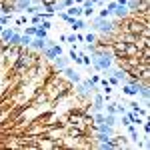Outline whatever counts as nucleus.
<instances>
[{
  "label": "nucleus",
  "instance_id": "nucleus-12",
  "mask_svg": "<svg viewBox=\"0 0 150 150\" xmlns=\"http://www.w3.org/2000/svg\"><path fill=\"white\" fill-rule=\"evenodd\" d=\"M12 34H14V28L4 26V28H2V32H0V42H4V44H6V42H8V38H10Z\"/></svg>",
  "mask_w": 150,
  "mask_h": 150
},
{
  "label": "nucleus",
  "instance_id": "nucleus-8",
  "mask_svg": "<svg viewBox=\"0 0 150 150\" xmlns=\"http://www.w3.org/2000/svg\"><path fill=\"white\" fill-rule=\"evenodd\" d=\"M124 114L128 116V120H130V124H134V126H142V118H140V114H136V112H132V110H126Z\"/></svg>",
  "mask_w": 150,
  "mask_h": 150
},
{
  "label": "nucleus",
  "instance_id": "nucleus-7",
  "mask_svg": "<svg viewBox=\"0 0 150 150\" xmlns=\"http://www.w3.org/2000/svg\"><path fill=\"white\" fill-rule=\"evenodd\" d=\"M62 74H64V76H66V78H68L70 82H74V84L82 80V78H80V74H78V72H76L74 68H70V66H66V68L62 70Z\"/></svg>",
  "mask_w": 150,
  "mask_h": 150
},
{
  "label": "nucleus",
  "instance_id": "nucleus-3",
  "mask_svg": "<svg viewBox=\"0 0 150 150\" xmlns=\"http://www.w3.org/2000/svg\"><path fill=\"white\" fill-rule=\"evenodd\" d=\"M52 62H54V70H56L58 74H60L62 70L66 68V66H70V58H66L64 54H60V56H56L54 60H52Z\"/></svg>",
  "mask_w": 150,
  "mask_h": 150
},
{
  "label": "nucleus",
  "instance_id": "nucleus-10",
  "mask_svg": "<svg viewBox=\"0 0 150 150\" xmlns=\"http://www.w3.org/2000/svg\"><path fill=\"white\" fill-rule=\"evenodd\" d=\"M64 12H66L68 16H74V18H76V16H82V6L80 4H72V6H68Z\"/></svg>",
  "mask_w": 150,
  "mask_h": 150
},
{
  "label": "nucleus",
  "instance_id": "nucleus-4",
  "mask_svg": "<svg viewBox=\"0 0 150 150\" xmlns=\"http://www.w3.org/2000/svg\"><path fill=\"white\" fill-rule=\"evenodd\" d=\"M70 28H72L74 32H78V30H86V28H88V22H86L82 16H76V18H72V22H70Z\"/></svg>",
  "mask_w": 150,
  "mask_h": 150
},
{
  "label": "nucleus",
  "instance_id": "nucleus-15",
  "mask_svg": "<svg viewBox=\"0 0 150 150\" xmlns=\"http://www.w3.org/2000/svg\"><path fill=\"white\" fill-rule=\"evenodd\" d=\"M126 130H128V134H130V138L134 140V142H138V132H136V126H134V124H126Z\"/></svg>",
  "mask_w": 150,
  "mask_h": 150
},
{
  "label": "nucleus",
  "instance_id": "nucleus-28",
  "mask_svg": "<svg viewBox=\"0 0 150 150\" xmlns=\"http://www.w3.org/2000/svg\"><path fill=\"white\" fill-rule=\"evenodd\" d=\"M26 22H28V16H22V18L16 20V24H26Z\"/></svg>",
  "mask_w": 150,
  "mask_h": 150
},
{
  "label": "nucleus",
  "instance_id": "nucleus-6",
  "mask_svg": "<svg viewBox=\"0 0 150 150\" xmlns=\"http://www.w3.org/2000/svg\"><path fill=\"white\" fill-rule=\"evenodd\" d=\"M30 50H34V52H42L44 48H46V42H44V38H36L32 36V42H30Z\"/></svg>",
  "mask_w": 150,
  "mask_h": 150
},
{
  "label": "nucleus",
  "instance_id": "nucleus-24",
  "mask_svg": "<svg viewBox=\"0 0 150 150\" xmlns=\"http://www.w3.org/2000/svg\"><path fill=\"white\" fill-rule=\"evenodd\" d=\"M120 116H122V118H120V122H118V124H122V126L130 124V120H128V116H126V114H120Z\"/></svg>",
  "mask_w": 150,
  "mask_h": 150
},
{
  "label": "nucleus",
  "instance_id": "nucleus-9",
  "mask_svg": "<svg viewBox=\"0 0 150 150\" xmlns=\"http://www.w3.org/2000/svg\"><path fill=\"white\" fill-rule=\"evenodd\" d=\"M138 88L140 86H134V84H124L122 86V94H126V96H138Z\"/></svg>",
  "mask_w": 150,
  "mask_h": 150
},
{
  "label": "nucleus",
  "instance_id": "nucleus-20",
  "mask_svg": "<svg viewBox=\"0 0 150 150\" xmlns=\"http://www.w3.org/2000/svg\"><path fill=\"white\" fill-rule=\"evenodd\" d=\"M24 34H28V36H34V34H36V24H32V26H26Z\"/></svg>",
  "mask_w": 150,
  "mask_h": 150
},
{
  "label": "nucleus",
  "instance_id": "nucleus-21",
  "mask_svg": "<svg viewBox=\"0 0 150 150\" xmlns=\"http://www.w3.org/2000/svg\"><path fill=\"white\" fill-rule=\"evenodd\" d=\"M98 16H100V18H110V16H112V12L108 10V8H104V10H100Z\"/></svg>",
  "mask_w": 150,
  "mask_h": 150
},
{
  "label": "nucleus",
  "instance_id": "nucleus-31",
  "mask_svg": "<svg viewBox=\"0 0 150 150\" xmlns=\"http://www.w3.org/2000/svg\"><path fill=\"white\" fill-rule=\"evenodd\" d=\"M82 2H84V0H74V4H82Z\"/></svg>",
  "mask_w": 150,
  "mask_h": 150
},
{
  "label": "nucleus",
  "instance_id": "nucleus-25",
  "mask_svg": "<svg viewBox=\"0 0 150 150\" xmlns=\"http://www.w3.org/2000/svg\"><path fill=\"white\" fill-rule=\"evenodd\" d=\"M66 42L74 44V42H76V34H66Z\"/></svg>",
  "mask_w": 150,
  "mask_h": 150
},
{
  "label": "nucleus",
  "instance_id": "nucleus-1",
  "mask_svg": "<svg viewBox=\"0 0 150 150\" xmlns=\"http://www.w3.org/2000/svg\"><path fill=\"white\" fill-rule=\"evenodd\" d=\"M88 28L94 30V32H102V34H114L116 32V20H110V18H100L96 16L92 18V22L88 24Z\"/></svg>",
  "mask_w": 150,
  "mask_h": 150
},
{
  "label": "nucleus",
  "instance_id": "nucleus-14",
  "mask_svg": "<svg viewBox=\"0 0 150 150\" xmlns=\"http://www.w3.org/2000/svg\"><path fill=\"white\" fill-rule=\"evenodd\" d=\"M104 122L106 124H110V126H118V118H116V114H104Z\"/></svg>",
  "mask_w": 150,
  "mask_h": 150
},
{
  "label": "nucleus",
  "instance_id": "nucleus-11",
  "mask_svg": "<svg viewBox=\"0 0 150 150\" xmlns=\"http://www.w3.org/2000/svg\"><path fill=\"white\" fill-rule=\"evenodd\" d=\"M20 36H22L20 30H14V34L8 38V42H6V44H8V46H20Z\"/></svg>",
  "mask_w": 150,
  "mask_h": 150
},
{
  "label": "nucleus",
  "instance_id": "nucleus-32",
  "mask_svg": "<svg viewBox=\"0 0 150 150\" xmlns=\"http://www.w3.org/2000/svg\"><path fill=\"white\" fill-rule=\"evenodd\" d=\"M4 26H6V24H0V32H2V28H4Z\"/></svg>",
  "mask_w": 150,
  "mask_h": 150
},
{
  "label": "nucleus",
  "instance_id": "nucleus-22",
  "mask_svg": "<svg viewBox=\"0 0 150 150\" xmlns=\"http://www.w3.org/2000/svg\"><path fill=\"white\" fill-rule=\"evenodd\" d=\"M40 26H42L44 30H50V28H52V22H50V20H40Z\"/></svg>",
  "mask_w": 150,
  "mask_h": 150
},
{
  "label": "nucleus",
  "instance_id": "nucleus-18",
  "mask_svg": "<svg viewBox=\"0 0 150 150\" xmlns=\"http://www.w3.org/2000/svg\"><path fill=\"white\" fill-rule=\"evenodd\" d=\"M30 42H32V36H28V34H22V36H20V46L28 48V46H30Z\"/></svg>",
  "mask_w": 150,
  "mask_h": 150
},
{
  "label": "nucleus",
  "instance_id": "nucleus-29",
  "mask_svg": "<svg viewBox=\"0 0 150 150\" xmlns=\"http://www.w3.org/2000/svg\"><path fill=\"white\" fill-rule=\"evenodd\" d=\"M90 80H92L94 84H98V80H100V74H94V76H92V78H90Z\"/></svg>",
  "mask_w": 150,
  "mask_h": 150
},
{
  "label": "nucleus",
  "instance_id": "nucleus-17",
  "mask_svg": "<svg viewBox=\"0 0 150 150\" xmlns=\"http://www.w3.org/2000/svg\"><path fill=\"white\" fill-rule=\"evenodd\" d=\"M36 38H48V30H44L40 24H36Z\"/></svg>",
  "mask_w": 150,
  "mask_h": 150
},
{
  "label": "nucleus",
  "instance_id": "nucleus-26",
  "mask_svg": "<svg viewBox=\"0 0 150 150\" xmlns=\"http://www.w3.org/2000/svg\"><path fill=\"white\" fill-rule=\"evenodd\" d=\"M74 34H76V42H84V34H82L80 30H78V32H74Z\"/></svg>",
  "mask_w": 150,
  "mask_h": 150
},
{
  "label": "nucleus",
  "instance_id": "nucleus-2",
  "mask_svg": "<svg viewBox=\"0 0 150 150\" xmlns=\"http://www.w3.org/2000/svg\"><path fill=\"white\" fill-rule=\"evenodd\" d=\"M60 54H64V48L60 46L58 42L42 50V58H46V60H54V58H56V56H60Z\"/></svg>",
  "mask_w": 150,
  "mask_h": 150
},
{
  "label": "nucleus",
  "instance_id": "nucleus-30",
  "mask_svg": "<svg viewBox=\"0 0 150 150\" xmlns=\"http://www.w3.org/2000/svg\"><path fill=\"white\" fill-rule=\"evenodd\" d=\"M90 2H92L94 6H96V4H102V0H90Z\"/></svg>",
  "mask_w": 150,
  "mask_h": 150
},
{
  "label": "nucleus",
  "instance_id": "nucleus-5",
  "mask_svg": "<svg viewBox=\"0 0 150 150\" xmlns=\"http://www.w3.org/2000/svg\"><path fill=\"white\" fill-rule=\"evenodd\" d=\"M112 16H116L118 20H122V18H128L130 16V10L126 8V4H116V8L112 10Z\"/></svg>",
  "mask_w": 150,
  "mask_h": 150
},
{
  "label": "nucleus",
  "instance_id": "nucleus-16",
  "mask_svg": "<svg viewBox=\"0 0 150 150\" xmlns=\"http://www.w3.org/2000/svg\"><path fill=\"white\" fill-rule=\"evenodd\" d=\"M74 94H78V96H88V90L82 86V82H76V88H74Z\"/></svg>",
  "mask_w": 150,
  "mask_h": 150
},
{
  "label": "nucleus",
  "instance_id": "nucleus-13",
  "mask_svg": "<svg viewBox=\"0 0 150 150\" xmlns=\"http://www.w3.org/2000/svg\"><path fill=\"white\" fill-rule=\"evenodd\" d=\"M84 42H86V44H98V36H96V32H94V30L86 32V34H84Z\"/></svg>",
  "mask_w": 150,
  "mask_h": 150
},
{
  "label": "nucleus",
  "instance_id": "nucleus-23",
  "mask_svg": "<svg viewBox=\"0 0 150 150\" xmlns=\"http://www.w3.org/2000/svg\"><path fill=\"white\" fill-rule=\"evenodd\" d=\"M124 112H126L124 104H118V102H116V114H124Z\"/></svg>",
  "mask_w": 150,
  "mask_h": 150
},
{
  "label": "nucleus",
  "instance_id": "nucleus-27",
  "mask_svg": "<svg viewBox=\"0 0 150 150\" xmlns=\"http://www.w3.org/2000/svg\"><path fill=\"white\" fill-rule=\"evenodd\" d=\"M106 8H108V10L112 12V10L116 8V0H112V2H108V4H106Z\"/></svg>",
  "mask_w": 150,
  "mask_h": 150
},
{
  "label": "nucleus",
  "instance_id": "nucleus-19",
  "mask_svg": "<svg viewBox=\"0 0 150 150\" xmlns=\"http://www.w3.org/2000/svg\"><path fill=\"white\" fill-rule=\"evenodd\" d=\"M40 12H42V10H40ZM40 12L32 14V16L28 18V22H30V24H40V20H42V14H40Z\"/></svg>",
  "mask_w": 150,
  "mask_h": 150
}]
</instances>
